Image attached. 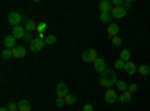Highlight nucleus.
<instances>
[{
  "label": "nucleus",
  "instance_id": "obj_30",
  "mask_svg": "<svg viewBox=\"0 0 150 111\" xmlns=\"http://www.w3.org/2000/svg\"><path fill=\"white\" fill-rule=\"evenodd\" d=\"M56 104H57V107H63V105L66 104L65 98H57V99H56Z\"/></svg>",
  "mask_w": 150,
  "mask_h": 111
},
{
  "label": "nucleus",
  "instance_id": "obj_11",
  "mask_svg": "<svg viewBox=\"0 0 150 111\" xmlns=\"http://www.w3.org/2000/svg\"><path fill=\"white\" fill-rule=\"evenodd\" d=\"M12 54H14L15 59H23L24 56H26V48L21 47V45H17L14 50H12Z\"/></svg>",
  "mask_w": 150,
  "mask_h": 111
},
{
  "label": "nucleus",
  "instance_id": "obj_1",
  "mask_svg": "<svg viewBox=\"0 0 150 111\" xmlns=\"http://www.w3.org/2000/svg\"><path fill=\"white\" fill-rule=\"evenodd\" d=\"M99 84L105 89H111L112 86L117 84V74L112 69H105V72H102L99 77Z\"/></svg>",
  "mask_w": 150,
  "mask_h": 111
},
{
  "label": "nucleus",
  "instance_id": "obj_18",
  "mask_svg": "<svg viewBox=\"0 0 150 111\" xmlns=\"http://www.w3.org/2000/svg\"><path fill=\"white\" fill-rule=\"evenodd\" d=\"M120 60H123L125 63L131 62V53H129V50H122L120 51Z\"/></svg>",
  "mask_w": 150,
  "mask_h": 111
},
{
  "label": "nucleus",
  "instance_id": "obj_19",
  "mask_svg": "<svg viewBox=\"0 0 150 111\" xmlns=\"http://www.w3.org/2000/svg\"><path fill=\"white\" fill-rule=\"evenodd\" d=\"M116 86H117V90H119V92H122V93H123V92H126V90H128V87H129V84H128L126 81H123V80L117 81V84H116Z\"/></svg>",
  "mask_w": 150,
  "mask_h": 111
},
{
  "label": "nucleus",
  "instance_id": "obj_2",
  "mask_svg": "<svg viewBox=\"0 0 150 111\" xmlns=\"http://www.w3.org/2000/svg\"><path fill=\"white\" fill-rule=\"evenodd\" d=\"M81 59L86 62V63H92V62H95L98 59V53H96V50H93V48H89V50L83 51Z\"/></svg>",
  "mask_w": 150,
  "mask_h": 111
},
{
  "label": "nucleus",
  "instance_id": "obj_5",
  "mask_svg": "<svg viewBox=\"0 0 150 111\" xmlns=\"http://www.w3.org/2000/svg\"><path fill=\"white\" fill-rule=\"evenodd\" d=\"M56 95L57 98H66L69 95V90H68V86L65 83H59L57 87H56Z\"/></svg>",
  "mask_w": 150,
  "mask_h": 111
},
{
  "label": "nucleus",
  "instance_id": "obj_9",
  "mask_svg": "<svg viewBox=\"0 0 150 111\" xmlns=\"http://www.w3.org/2000/svg\"><path fill=\"white\" fill-rule=\"evenodd\" d=\"M3 44H5V47L6 48H9V50H14V48L17 47V39L14 38V36H5V38H3Z\"/></svg>",
  "mask_w": 150,
  "mask_h": 111
},
{
  "label": "nucleus",
  "instance_id": "obj_33",
  "mask_svg": "<svg viewBox=\"0 0 150 111\" xmlns=\"http://www.w3.org/2000/svg\"><path fill=\"white\" fill-rule=\"evenodd\" d=\"M131 6H132V2H131V0H125V3H123V8L128 11V9H129Z\"/></svg>",
  "mask_w": 150,
  "mask_h": 111
},
{
  "label": "nucleus",
  "instance_id": "obj_22",
  "mask_svg": "<svg viewBox=\"0 0 150 111\" xmlns=\"http://www.w3.org/2000/svg\"><path fill=\"white\" fill-rule=\"evenodd\" d=\"M65 101H66V104H68V105H72V104H75V102L78 101V98L75 96V95H68V96L65 98Z\"/></svg>",
  "mask_w": 150,
  "mask_h": 111
},
{
  "label": "nucleus",
  "instance_id": "obj_23",
  "mask_svg": "<svg viewBox=\"0 0 150 111\" xmlns=\"http://www.w3.org/2000/svg\"><path fill=\"white\" fill-rule=\"evenodd\" d=\"M138 72L141 74V75H149V74H150V68H149V65H141V66L138 68Z\"/></svg>",
  "mask_w": 150,
  "mask_h": 111
},
{
  "label": "nucleus",
  "instance_id": "obj_13",
  "mask_svg": "<svg viewBox=\"0 0 150 111\" xmlns=\"http://www.w3.org/2000/svg\"><path fill=\"white\" fill-rule=\"evenodd\" d=\"M108 35L111 36V38H114V36L119 35L120 32V27H119V24H108V29H107Z\"/></svg>",
  "mask_w": 150,
  "mask_h": 111
},
{
  "label": "nucleus",
  "instance_id": "obj_16",
  "mask_svg": "<svg viewBox=\"0 0 150 111\" xmlns=\"http://www.w3.org/2000/svg\"><path fill=\"white\" fill-rule=\"evenodd\" d=\"M125 71H126V72L129 74V75H134V74H135L137 71H138V69H137L135 63H132V62H128V63L125 65Z\"/></svg>",
  "mask_w": 150,
  "mask_h": 111
},
{
  "label": "nucleus",
  "instance_id": "obj_28",
  "mask_svg": "<svg viewBox=\"0 0 150 111\" xmlns=\"http://www.w3.org/2000/svg\"><path fill=\"white\" fill-rule=\"evenodd\" d=\"M32 36H33V35L27 32V33H26V36H24V41H26L27 44H32V42H33V38H32Z\"/></svg>",
  "mask_w": 150,
  "mask_h": 111
},
{
  "label": "nucleus",
  "instance_id": "obj_15",
  "mask_svg": "<svg viewBox=\"0 0 150 111\" xmlns=\"http://www.w3.org/2000/svg\"><path fill=\"white\" fill-rule=\"evenodd\" d=\"M18 111H30V102L26 99H21L18 102Z\"/></svg>",
  "mask_w": 150,
  "mask_h": 111
},
{
  "label": "nucleus",
  "instance_id": "obj_36",
  "mask_svg": "<svg viewBox=\"0 0 150 111\" xmlns=\"http://www.w3.org/2000/svg\"><path fill=\"white\" fill-rule=\"evenodd\" d=\"M149 68H150V65H149Z\"/></svg>",
  "mask_w": 150,
  "mask_h": 111
},
{
  "label": "nucleus",
  "instance_id": "obj_35",
  "mask_svg": "<svg viewBox=\"0 0 150 111\" xmlns=\"http://www.w3.org/2000/svg\"><path fill=\"white\" fill-rule=\"evenodd\" d=\"M0 111H9L8 108H0Z\"/></svg>",
  "mask_w": 150,
  "mask_h": 111
},
{
  "label": "nucleus",
  "instance_id": "obj_31",
  "mask_svg": "<svg viewBox=\"0 0 150 111\" xmlns=\"http://www.w3.org/2000/svg\"><path fill=\"white\" fill-rule=\"evenodd\" d=\"M9 111H18V104H14V102H11L9 107H8Z\"/></svg>",
  "mask_w": 150,
  "mask_h": 111
},
{
  "label": "nucleus",
  "instance_id": "obj_34",
  "mask_svg": "<svg viewBox=\"0 0 150 111\" xmlns=\"http://www.w3.org/2000/svg\"><path fill=\"white\" fill-rule=\"evenodd\" d=\"M83 111H93V105L92 104H86L84 108H83Z\"/></svg>",
  "mask_w": 150,
  "mask_h": 111
},
{
  "label": "nucleus",
  "instance_id": "obj_17",
  "mask_svg": "<svg viewBox=\"0 0 150 111\" xmlns=\"http://www.w3.org/2000/svg\"><path fill=\"white\" fill-rule=\"evenodd\" d=\"M24 29H26V32L32 33L33 30H36V29H38V26H36V23H35L33 20H29L26 24H24Z\"/></svg>",
  "mask_w": 150,
  "mask_h": 111
},
{
  "label": "nucleus",
  "instance_id": "obj_24",
  "mask_svg": "<svg viewBox=\"0 0 150 111\" xmlns=\"http://www.w3.org/2000/svg\"><path fill=\"white\" fill-rule=\"evenodd\" d=\"M56 41H57V38L54 35H48L47 38H45V44L47 45H53V44H56Z\"/></svg>",
  "mask_w": 150,
  "mask_h": 111
},
{
  "label": "nucleus",
  "instance_id": "obj_3",
  "mask_svg": "<svg viewBox=\"0 0 150 111\" xmlns=\"http://www.w3.org/2000/svg\"><path fill=\"white\" fill-rule=\"evenodd\" d=\"M8 21L9 24H12V26H20V24L23 23V15H20L18 12H9V15H8Z\"/></svg>",
  "mask_w": 150,
  "mask_h": 111
},
{
  "label": "nucleus",
  "instance_id": "obj_4",
  "mask_svg": "<svg viewBox=\"0 0 150 111\" xmlns=\"http://www.w3.org/2000/svg\"><path fill=\"white\" fill-rule=\"evenodd\" d=\"M44 47H45V41H44V39L35 38V39H33V42L30 44V50H32L33 53H39Z\"/></svg>",
  "mask_w": 150,
  "mask_h": 111
},
{
  "label": "nucleus",
  "instance_id": "obj_14",
  "mask_svg": "<svg viewBox=\"0 0 150 111\" xmlns=\"http://www.w3.org/2000/svg\"><path fill=\"white\" fill-rule=\"evenodd\" d=\"M119 101H120L122 104H128V102H131V101H132V93H129L128 90H126V92H123V93L119 96Z\"/></svg>",
  "mask_w": 150,
  "mask_h": 111
},
{
  "label": "nucleus",
  "instance_id": "obj_20",
  "mask_svg": "<svg viewBox=\"0 0 150 111\" xmlns=\"http://www.w3.org/2000/svg\"><path fill=\"white\" fill-rule=\"evenodd\" d=\"M111 14H108V12H101V15H99V20H101L102 23H107V24H110V21H111Z\"/></svg>",
  "mask_w": 150,
  "mask_h": 111
},
{
  "label": "nucleus",
  "instance_id": "obj_10",
  "mask_svg": "<svg viewBox=\"0 0 150 111\" xmlns=\"http://www.w3.org/2000/svg\"><path fill=\"white\" fill-rule=\"evenodd\" d=\"M93 68H95V71L96 72H99V74H102V72H105V60L104 59H96L95 62H93Z\"/></svg>",
  "mask_w": 150,
  "mask_h": 111
},
{
  "label": "nucleus",
  "instance_id": "obj_29",
  "mask_svg": "<svg viewBox=\"0 0 150 111\" xmlns=\"http://www.w3.org/2000/svg\"><path fill=\"white\" fill-rule=\"evenodd\" d=\"M45 29H47V24H45V23H39V24H38V29H36V30L39 32V33H42Z\"/></svg>",
  "mask_w": 150,
  "mask_h": 111
},
{
  "label": "nucleus",
  "instance_id": "obj_6",
  "mask_svg": "<svg viewBox=\"0 0 150 111\" xmlns=\"http://www.w3.org/2000/svg\"><path fill=\"white\" fill-rule=\"evenodd\" d=\"M26 29H24V26H15L14 29H12V36H14L15 39H24V36H26Z\"/></svg>",
  "mask_w": 150,
  "mask_h": 111
},
{
  "label": "nucleus",
  "instance_id": "obj_26",
  "mask_svg": "<svg viewBox=\"0 0 150 111\" xmlns=\"http://www.w3.org/2000/svg\"><path fill=\"white\" fill-rule=\"evenodd\" d=\"M137 90H138V86H137L135 83H132V84H129V87H128V92L129 93H137Z\"/></svg>",
  "mask_w": 150,
  "mask_h": 111
},
{
  "label": "nucleus",
  "instance_id": "obj_27",
  "mask_svg": "<svg viewBox=\"0 0 150 111\" xmlns=\"http://www.w3.org/2000/svg\"><path fill=\"white\" fill-rule=\"evenodd\" d=\"M122 38L120 36H114V38H112V45H116V47H120L122 45Z\"/></svg>",
  "mask_w": 150,
  "mask_h": 111
},
{
  "label": "nucleus",
  "instance_id": "obj_32",
  "mask_svg": "<svg viewBox=\"0 0 150 111\" xmlns=\"http://www.w3.org/2000/svg\"><path fill=\"white\" fill-rule=\"evenodd\" d=\"M125 0H112V6H123Z\"/></svg>",
  "mask_w": 150,
  "mask_h": 111
},
{
  "label": "nucleus",
  "instance_id": "obj_21",
  "mask_svg": "<svg viewBox=\"0 0 150 111\" xmlns=\"http://www.w3.org/2000/svg\"><path fill=\"white\" fill-rule=\"evenodd\" d=\"M11 57H14V54H12V50H9V48H5V50L2 51V59H3V60H9Z\"/></svg>",
  "mask_w": 150,
  "mask_h": 111
},
{
  "label": "nucleus",
  "instance_id": "obj_25",
  "mask_svg": "<svg viewBox=\"0 0 150 111\" xmlns=\"http://www.w3.org/2000/svg\"><path fill=\"white\" fill-rule=\"evenodd\" d=\"M125 65H126V63H125L123 60H120V59L114 62V68H116L117 71H120V69H125Z\"/></svg>",
  "mask_w": 150,
  "mask_h": 111
},
{
  "label": "nucleus",
  "instance_id": "obj_7",
  "mask_svg": "<svg viewBox=\"0 0 150 111\" xmlns=\"http://www.w3.org/2000/svg\"><path fill=\"white\" fill-rule=\"evenodd\" d=\"M125 15H126V9H125L123 6H114V8H112V11H111V17H112V18L120 20V18H123Z\"/></svg>",
  "mask_w": 150,
  "mask_h": 111
},
{
  "label": "nucleus",
  "instance_id": "obj_8",
  "mask_svg": "<svg viewBox=\"0 0 150 111\" xmlns=\"http://www.w3.org/2000/svg\"><path fill=\"white\" fill-rule=\"evenodd\" d=\"M104 98H105V102L107 104H114L116 101H117V92H114L112 89H108L107 92H105V95H104Z\"/></svg>",
  "mask_w": 150,
  "mask_h": 111
},
{
  "label": "nucleus",
  "instance_id": "obj_12",
  "mask_svg": "<svg viewBox=\"0 0 150 111\" xmlns=\"http://www.w3.org/2000/svg\"><path fill=\"white\" fill-rule=\"evenodd\" d=\"M112 3L108 2V0H102L101 3H99V9H101V12H108V14H111V11H112Z\"/></svg>",
  "mask_w": 150,
  "mask_h": 111
}]
</instances>
